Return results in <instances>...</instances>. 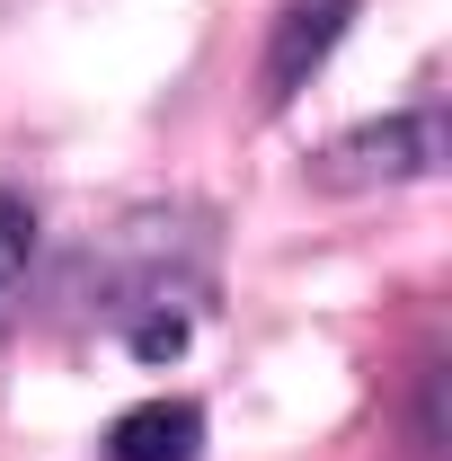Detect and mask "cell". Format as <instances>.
Instances as JSON below:
<instances>
[{"label":"cell","mask_w":452,"mask_h":461,"mask_svg":"<svg viewBox=\"0 0 452 461\" xmlns=\"http://www.w3.org/2000/svg\"><path fill=\"white\" fill-rule=\"evenodd\" d=\"M452 151L444 133V107H408V115H382V124H355L329 142L320 177L329 186H408V177H435Z\"/></svg>","instance_id":"6da1fadb"},{"label":"cell","mask_w":452,"mask_h":461,"mask_svg":"<svg viewBox=\"0 0 452 461\" xmlns=\"http://www.w3.org/2000/svg\"><path fill=\"white\" fill-rule=\"evenodd\" d=\"M346 18H355V0H293L276 18V36H267V62H258V98L267 107H284L320 62L338 54V36H346Z\"/></svg>","instance_id":"7a4b0ae2"},{"label":"cell","mask_w":452,"mask_h":461,"mask_svg":"<svg viewBox=\"0 0 452 461\" xmlns=\"http://www.w3.org/2000/svg\"><path fill=\"white\" fill-rule=\"evenodd\" d=\"M204 453V408L195 400H142L107 426V461H195Z\"/></svg>","instance_id":"3957f363"},{"label":"cell","mask_w":452,"mask_h":461,"mask_svg":"<svg viewBox=\"0 0 452 461\" xmlns=\"http://www.w3.org/2000/svg\"><path fill=\"white\" fill-rule=\"evenodd\" d=\"M27 258H36V213H27V195L0 186V285H18Z\"/></svg>","instance_id":"277c9868"},{"label":"cell","mask_w":452,"mask_h":461,"mask_svg":"<svg viewBox=\"0 0 452 461\" xmlns=\"http://www.w3.org/2000/svg\"><path fill=\"white\" fill-rule=\"evenodd\" d=\"M177 346H186V320H142V329H133V355H142V364H160Z\"/></svg>","instance_id":"5b68a950"}]
</instances>
